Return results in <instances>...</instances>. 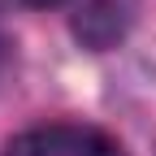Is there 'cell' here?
Returning <instances> with one entry per match:
<instances>
[{"instance_id":"1","label":"cell","mask_w":156,"mask_h":156,"mask_svg":"<svg viewBox=\"0 0 156 156\" xmlns=\"http://www.w3.org/2000/svg\"><path fill=\"white\" fill-rule=\"evenodd\" d=\"M5 156H126L122 143L113 134L95 130V126H35L26 134L9 139Z\"/></svg>"},{"instance_id":"2","label":"cell","mask_w":156,"mask_h":156,"mask_svg":"<svg viewBox=\"0 0 156 156\" xmlns=\"http://www.w3.org/2000/svg\"><path fill=\"white\" fill-rule=\"evenodd\" d=\"M26 5H35V9H48V5H61V0H26Z\"/></svg>"}]
</instances>
